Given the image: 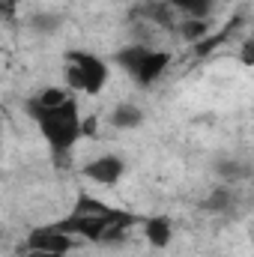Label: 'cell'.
<instances>
[{"label":"cell","mask_w":254,"mask_h":257,"mask_svg":"<svg viewBox=\"0 0 254 257\" xmlns=\"http://www.w3.org/2000/svg\"><path fill=\"white\" fill-rule=\"evenodd\" d=\"M33 30H39V33H54L57 27H60V15H48V12H39V15H33Z\"/></svg>","instance_id":"obj_11"},{"label":"cell","mask_w":254,"mask_h":257,"mask_svg":"<svg viewBox=\"0 0 254 257\" xmlns=\"http://www.w3.org/2000/svg\"><path fill=\"white\" fill-rule=\"evenodd\" d=\"M81 132H84V135H93V132H96V120H84V123H81Z\"/></svg>","instance_id":"obj_16"},{"label":"cell","mask_w":254,"mask_h":257,"mask_svg":"<svg viewBox=\"0 0 254 257\" xmlns=\"http://www.w3.org/2000/svg\"><path fill=\"white\" fill-rule=\"evenodd\" d=\"M168 3H171L174 9H183L186 15H191V18H206L212 0H168Z\"/></svg>","instance_id":"obj_9"},{"label":"cell","mask_w":254,"mask_h":257,"mask_svg":"<svg viewBox=\"0 0 254 257\" xmlns=\"http://www.w3.org/2000/svg\"><path fill=\"white\" fill-rule=\"evenodd\" d=\"M242 60L254 66V39H248V42L242 45Z\"/></svg>","instance_id":"obj_15"},{"label":"cell","mask_w":254,"mask_h":257,"mask_svg":"<svg viewBox=\"0 0 254 257\" xmlns=\"http://www.w3.org/2000/svg\"><path fill=\"white\" fill-rule=\"evenodd\" d=\"M36 120H39L42 135L51 141V147H54L57 153H66V150L84 135V132H81V117H78V105H75L72 99H66L60 108H51V111L39 114Z\"/></svg>","instance_id":"obj_1"},{"label":"cell","mask_w":254,"mask_h":257,"mask_svg":"<svg viewBox=\"0 0 254 257\" xmlns=\"http://www.w3.org/2000/svg\"><path fill=\"white\" fill-rule=\"evenodd\" d=\"M27 257H66V254H48V251H30L27 248Z\"/></svg>","instance_id":"obj_17"},{"label":"cell","mask_w":254,"mask_h":257,"mask_svg":"<svg viewBox=\"0 0 254 257\" xmlns=\"http://www.w3.org/2000/svg\"><path fill=\"white\" fill-rule=\"evenodd\" d=\"M66 81L84 93H99L108 81V69L99 57L93 54H84V51H75L69 54V69H66Z\"/></svg>","instance_id":"obj_2"},{"label":"cell","mask_w":254,"mask_h":257,"mask_svg":"<svg viewBox=\"0 0 254 257\" xmlns=\"http://www.w3.org/2000/svg\"><path fill=\"white\" fill-rule=\"evenodd\" d=\"M165 66H168V54H162V51H150V54H147V60L138 66L135 78H138L141 84H153V81L165 72Z\"/></svg>","instance_id":"obj_6"},{"label":"cell","mask_w":254,"mask_h":257,"mask_svg":"<svg viewBox=\"0 0 254 257\" xmlns=\"http://www.w3.org/2000/svg\"><path fill=\"white\" fill-rule=\"evenodd\" d=\"M141 120H144V114H141V108H135V105H117L114 114H111V123L117 128H135Z\"/></svg>","instance_id":"obj_7"},{"label":"cell","mask_w":254,"mask_h":257,"mask_svg":"<svg viewBox=\"0 0 254 257\" xmlns=\"http://www.w3.org/2000/svg\"><path fill=\"white\" fill-rule=\"evenodd\" d=\"M183 33H186V39H191V42H200V39H203V33H206L203 18H191L189 24L183 27Z\"/></svg>","instance_id":"obj_14"},{"label":"cell","mask_w":254,"mask_h":257,"mask_svg":"<svg viewBox=\"0 0 254 257\" xmlns=\"http://www.w3.org/2000/svg\"><path fill=\"white\" fill-rule=\"evenodd\" d=\"M230 206H233L230 189H215V192L209 194V200H206V209H215V212H227Z\"/></svg>","instance_id":"obj_10"},{"label":"cell","mask_w":254,"mask_h":257,"mask_svg":"<svg viewBox=\"0 0 254 257\" xmlns=\"http://www.w3.org/2000/svg\"><path fill=\"white\" fill-rule=\"evenodd\" d=\"M27 248L30 251H48V254H66L72 248V233H66L60 224L36 227L27 236Z\"/></svg>","instance_id":"obj_3"},{"label":"cell","mask_w":254,"mask_h":257,"mask_svg":"<svg viewBox=\"0 0 254 257\" xmlns=\"http://www.w3.org/2000/svg\"><path fill=\"white\" fill-rule=\"evenodd\" d=\"M75 212H81V215H102V212H111V209H108L105 203H99V200H93V197L81 194V200H78Z\"/></svg>","instance_id":"obj_12"},{"label":"cell","mask_w":254,"mask_h":257,"mask_svg":"<svg viewBox=\"0 0 254 257\" xmlns=\"http://www.w3.org/2000/svg\"><path fill=\"white\" fill-rule=\"evenodd\" d=\"M84 174L93 180V183H102V186H111L123 177V159L120 156H99L96 162H90L84 168Z\"/></svg>","instance_id":"obj_4"},{"label":"cell","mask_w":254,"mask_h":257,"mask_svg":"<svg viewBox=\"0 0 254 257\" xmlns=\"http://www.w3.org/2000/svg\"><path fill=\"white\" fill-rule=\"evenodd\" d=\"M144 233H147L150 245H156V248H165V245L171 242V236H174V227H171V221H168L165 215H156V218L144 221Z\"/></svg>","instance_id":"obj_5"},{"label":"cell","mask_w":254,"mask_h":257,"mask_svg":"<svg viewBox=\"0 0 254 257\" xmlns=\"http://www.w3.org/2000/svg\"><path fill=\"white\" fill-rule=\"evenodd\" d=\"M218 174L227 177V180H242V177L248 174V168L239 165V162H221V165H218Z\"/></svg>","instance_id":"obj_13"},{"label":"cell","mask_w":254,"mask_h":257,"mask_svg":"<svg viewBox=\"0 0 254 257\" xmlns=\"http://www.w3.org/2000/svg\"><path fill=\"white\" fill-rule=\"evenodd\" d=\"M147 54H150V48H144V45H132V48H123V51L117 54V60L126 66L132 75H135V72H138V66L147 60Z\"/></svg>","instance_id":"obj_8"}]
</instances>
